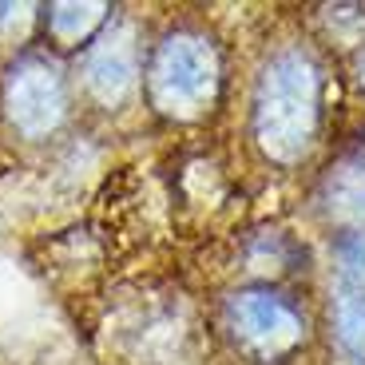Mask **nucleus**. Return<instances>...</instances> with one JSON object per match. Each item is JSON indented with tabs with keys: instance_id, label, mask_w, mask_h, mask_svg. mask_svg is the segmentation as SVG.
I'll return each mask as SVG.
<instances>
[{
	"instance_id": "obj_3",
	"label": "nucleus",
	"mask_w": 365,
	"mask_h": 365,
	"mask_svg": "<svg viewBox=\"0 0 365 365\" xmlns=\"http://www.w3.org/2000/svg\"><path fill=\"white\" fill-rule=\"evenodd\" d=\"M230 322H235L238 338L266 357H278L302 341V318L282 298L262 294V290L238 294L230 302Z\"/></svg>"
},
{
	"instance_id": "obj_1",
	"label": "nucleus",
	"mask_w": 365,
	"mask_h": 365,
	"mask_svg": "<svg viewBox=\"0 0 365 365\" xmlns=\"http://www.w3.org/2000/svg\"><path fill=\"white\" fill-rule=\"evenodd\" d=\"M318 128V72L302 52H282L270 60L255 103V131L270 159L306 155Z\"/></svg>"
},
{
	"instance_id": "obj_5",
	"label": "nucleus",
	"mask_w": 365,
	"mask_h": 365,
	"mask_svg": "<svg viewBox=\"0 0 365 365\" xmlns=\"http://www.w3.org/2000/svg\"><path fill=\"white\" fill-rule=\"evenodd\" d=\"M88 83L103 103H119L135 83V48L128 32H111L88 56Z\"/></svg>"
},
{
	"instance_id": "obj_7",
	"label": "nucleus",
	"mask_w": 365,
	"mask_h": 365,
	"mask_svg": "<svg viewBox=\"0 0 365 365\" xmlns=\"http://www.w3.org/2000/svg\"><path fill=\"white\" fill-rule=\"evenodd\" d=\"M338 338L354 357L365 361V298H349L338 310Z\"/></svg>"
},
{
	"instance_id": "obj_2",
	"label": "nucleus",
	"mask_w": 365,
	"mask_h": 365,
	"mask_svg": "<svg viewBox=\"0 0 365 365\" xmlns=\"http://www.w3.org/2000/svg\"><path fill=\"white\" fill-rule=\"evenodd\" d=\"M215 52L199 36H171L151 68V91L163 111H199L215 91Z\"/></svg>"
},
{
	"instance_id": "obj_8",
	"label": "nucleus",
	"mask_w": 365,
	"mask_h": 365,
	"mask_svg": "<svg viewBox=\"0 0 365 365\" xmlns=\"http://www.w3.org/2000/svg\"><path fill=\"white\" fill-rule=\"evenodd\" d=\"M100 12L103 9H96V4H88V9H72V4H68V9H56L52 24H56V32H64V36H80L91 20H100Z\"/></svg>"
},
{
	"instance_id": "obj_4",
	"label": "nucleus",
	"mask_w": 365,
	"mask_h": 365,
	"mask_svg": "<svg viewBox=\"0 0 365 365\" xmlns=\"http://www.w3.org/2000/svg\"><path fill=\"white\" fill-rule=\"evenodd\" d=\"M9 108H12L16 128H24L28 135H40V131L56 128L60 115H64V88H60L52 68L24 64L20 72H12Z\"/></svg>"
},
{
	"instance_id": "obj_6",
	"label": "nucleus",
	"mask_w": 365,
	"mask_h": 365,
	"mask_svg": "<svg viewBox=\"0 0 365 365\" xmlns=\"http://www.w3.org/2000/svg\"><path fill=\"white\" fill-rule=\"evenodd\" d=\"M326 202L329 215L349 227L365 222V163H341L326 179Z\"/></svg>"
},
{
	"instance_id": "obj_10",
	"label": "nucleus",
	"mask_w": 365,
	"mask_h": 365,
	"mask_svg": "<svg viewBox=\"0 0 365 365\" xmlns=\"http://www.w3.org/2000/svg\"><path fill=\"white\" fill-rule=\"evenodd\" d=\"M361 80H365V60H361Z\"/></svg>"
},
{
	"instance_id": "obj_9",
	"label": "nucleus",
	"mask_w": 365,
	"mask_h": 365,
	"mask_svg": "<svg viewBox=\"0 0 365 365\" xmlns=\"http://www.w3.org/2000/svg\"><path fill=\"white\" fill-rule=\"evenodd\" d=\"M341 270H346L349 282L365 286V235L349 238L346 247H341Z\"/></svg>"
}]
</instances>
